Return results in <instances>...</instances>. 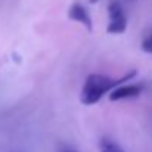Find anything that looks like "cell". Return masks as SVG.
Here are the masks:
<instances>
[{"mask_svg":"<svg viewBox=\"0 0 152 152\" xmlns=\"http://www.w3.org/2000/svg\"><path fill=\"white\" fill-rule=\"evenodd\" d=\"M136 72L137 71L133 69V71L127 72L126 75H123L121 78H117V80H112V78L102 75V74H90L83 84V89H81V93H80V102L83 105L98 103L106 93H111L118 86L127 84V81L132 80L136 75Z\"/></svg>","mask_w":152,"mask_h":152,"instance_id":"obj_1","label":"cell"},{"mask_svg":"<svg viewBox=\"0 0 152 152\" xmlns=\"http://www.w3.org/2000/svg\"><path fill=\"white\" fill-rule=\"evenodd\" d=\"M108 13H109V21L106 25V33L108 34H123L127 30V16L121 4L112 0L108 4Z\"/></svg>","mask_w":152,"mask_h":152,"instance_id":"obj_2","label":"cell"},{"mask_svg":"<svg viewBox=\"0 0 152 152\" xmlns=\"http://www.w3.org/2000/svg\"><path fill=\"white\" fill-rule=\"evenodd\" d=\"M143 90L142 84H123L118 86L117 89H114L109 93V101L111 102H117V101H126V99H134L137 98Z\"/></svg>","mask_w":152,"mask_h":152,"instance_id":"obj_3","label":"cell"},{"mask_svg":"<svg viewBox=\"0 0 152 152\" xmlns=\"http://www.w3.org/2000/svg\"><path fill=\"white\" fill-rule=\"evenodd\" d=\"M68 18L71 21H75L78 24H81L87 31H92L93 30V21H92V16L89 15L87 9L80 4V3H74L71 4V7L68 9Z\"/></svg>","mask_w":152,"mask_h":152,"instance_id":"obj_4","label":"cell"},{"mask_svg":"<svg viewBox=\"0 0 152 152\" xmlns=\"http://www.w3.org/2000/svg\"><path fill=\"white\" fill-rule=\"evenodd\" d=\"M99 151L101 152H124V149L114 140L108 137H102L99 142Z\"/></svg>","mask_w":152,"mask_h":152,"instance_id":"obj_5","label":"cell"},{"mask_svg":"<svg viewBox=\"0 0 152 152\" xmlns=\"http://www.w3.org/2000/svg\"><path fill=\"white\" fill-rule=\"evenodd\" d=\"M140 48H142V50L145 52V53H152V31L143 39Z\"/></svg>","mask_w":152,"mask_h":152,"instance_id":"obj_6","label":"cell"},{"mask_svg":"<svg viewBox=\"0 0 152 152\" xmlns=\"http://www.w3.org/2000/svg\"><path fill=\"white\" fill-rule=\"evenodd\" d=\"M59 152H77L75 149H71V148H62Z\"/></svg>","mask_w":152,"mask_h":152,"instance_id":"obj_7","label":"cell"},{"mask_svg":"<svg viewBox=\"0 0 152 152\" xmlns=\"http://www.w3.org/2000/svg\"><path fill=\"white\" fill-rule=\"evenodd\" d=\"M95 1H98V0H90V3H95Z\"/></svg>","mask_w":152,"mask_h":152,"instance_id":"obj_8","label":"cell"}]
</instances>
